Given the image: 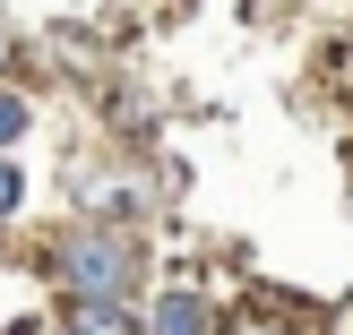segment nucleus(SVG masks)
<instances>
[{"label": "nucleus", "instance_id": "1", "mask_svg": "<svg viewBox=\"0 0 353 335\" xmlns=\"http://www.w3.org/2000/svg\"><path fill=\"white\" fill-rule=\"evenodd\" d=\"M52 267L69 275V292H86V301H103V292H121V275H130V258H121V241H103V233H69L61 250H52Z\"/></svg>", "mask_w": 353, "mask_h": 335}, {"label": "nucleus", "instance_id": "3", "mask_svg": "<svg viewBox=\"0 0 353 335\" xmlns=\"http://www.w3.org/2000/svg\"><path fill=\"white\" fill-rule=\"evenodd\" d=\"M78 335H138V318L121 301H78Z\"/></svg>", "mask_w": 353, "mask_h": 335}, {"label": "nucleus", "instance_id": "2", "mask_svg": "<svg viewBox=\"0 0 353 335\" xmlns=\"http://www.w3.org/2000/svg\"><path fill=\"white\" fill-rule=\"evenodd\" d=\"M155 335H207V301L199 292H172V301L155 310Z\"/></svg>", "mask_w": 353, "mask_h": 335}, {"label": "nucleus", "instance_id": "5", "mask_svg": "<svg viewBox=\"0 0 353 335\" xmlns=\"http://www.w3.org/2000/svg\"><path fill=\"white\" fill-rule=\"evenodd\" d=\"M9 206H17V172L0 164V215H9Z\"/></svg>", "mask_w": 353, "mask_h": 335}, {"label": "nucleus", "instance_id": "4", "mask_svg": "<svg viewBox=\"0 0 353 335\" xmlns=\"http://www.w3.org/2000/svg\"><path fill=\"white\" fill-rule=\"evenodd\" d=\"M17 129H26V103H17V95H0V147H17Z\"/></svg>", "mask_w": 353, "mask_h": 335}]
</instances>
